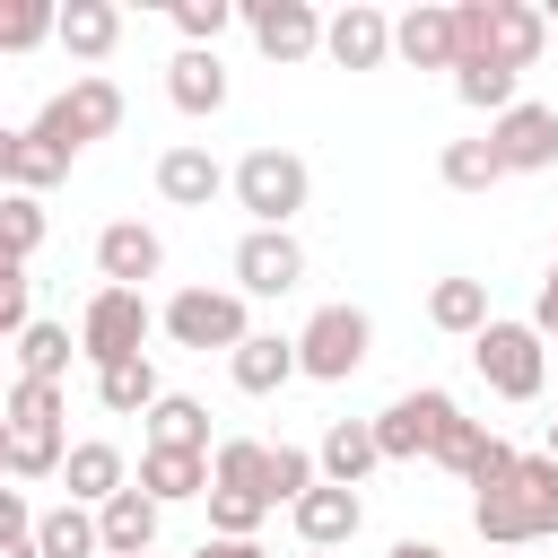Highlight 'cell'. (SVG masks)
<instances>
[{
    "mask_svg": "<svg viewBox=\"0 0 558 558\" xmlns=\"http://www.w3.org/2000/svg\"><path fill=\"white\" fill-rule=\"evenodd\" d=\"M44 201H26V192H0V244L17 253V262H35V244H44Z\"/></svg>",
    "mask_w": 558,
    "mask_h": 558,
    "instance_id": "cell-35",
    "label": "cell"
},
{
    "mask_svg": "<svg viewBox=\"0 0 558 558\" xmlns=\"http://www.w3.org/2000/svg\"><path fill=\"white\" fill-rule=\"evenodd\" d=\"M366 357H375V314H366V305H314V314H305V331H296V375L349 384Z\"/></svg>",
    "mask_w": 558,
    "mask_h": 558,
    "instance_id": "cell-7",
    "label": "cell"
},
{
    "mask_svg": "<svg viewBox=\"0 0 558 558\" xmlns=\"http://www.w3.org/2000/svg\"><path fill=\"white\" fill-rule=\"evenodd\" d=\"M506 480H514V445L488 427V436H480V453L462 462V488H471V497H488V488H506Z\"/></svg>",
    "mask_w": 558,
    "mask_h": 558,
    "instance_id": "cell-38",
    "label": "cell"
},
{
    "mask_svg": "<svg viewBox=\"0 0 558 558\" xmlns=\"http://www.w3.org/2000/svg\"><path fill=\"white\" fill-rule=\"evenodd\" d=\"M384 558H453V549H445V541H418V532H410V541H392Z\"/></svg>",
    "mask_w": 558,
    "mask_h": 558,
    "instance_id": "cell-45",
    "label": "cell"
},
{
    "mask_svg": "<svg viewBox=\"0 0 558 558\" xmlns=\"http://www.w3.org/2000/svg\"><path fill=\"white\" fill-rule=\"evenodd\" d=\"M549 279H558V253H549Z\"/></svg>",
    "mask_w": 558,
    "mask_h": 558,
    "instance_id": "cell-51",
    "label": "cell"
},
{
    "mask_svg": "<svg viewBox=\"0 0 558 558\" xmlns=\"http://www.w3.org/2000/svg\"><path fill=\"white\" fill-rule=\"evenodd\" d=\"M157 331L174 340V349H235L244 331H253V314H244V296L235 288H174L166 296V314H157Z\"/></svg>",
    "mask_w": 558,
    "mask_h": 558,
    "instance_id": "cell-9",
    "label": "cell"
},
{
    "mask_svg": "<svg viewBox=\"0 0 558 558\" xmlns=\"http://www.w3.org/2000/svg\"><path fill=\"white\" fill-rule=\"evenodd\" d=\"M488 157H497V174H541V166H558V105L514 96V105L488 122Z\"/></svg>",
    "mask_w": 558,
    "mask_h": 558,
    "instance_id": "cell-11",
    "label": "cell"
},
{
    "mask_svg": "<svg viewBox=\"0 0 558 558\" xmlns=\"http://www.w3.org/2000/svg\"><path fill=\"white\" fill-rule=\"evenodd\" d=\"M122 131V87L105 78V70H78L61 96H44V113L26 122V140L35 148H52L61 166L78 157V148H96V140H113Z\"/></svg>",
    "mask_w": 558,
    "mask_h": 558,
    "instance_id": "cell-3",
    "label": "cell"
},
{
    "mask_svg": "<svg viewBox=\"0 0 558 558\" xmlns=\"http://www.w3.org/2000/svg\"><path fill=\"white\" fill-rule=\"evenodd\" d=\"M96 270H105V288H148V279L166 270V235L140 227V218H113V227L96 235Z\"/></svg>",
    "mask_w": 558,
    "mask_h": 558,
    "instance_id": "cell-16",
    "label": "cell"
},
{
    "mask_svg": "<svg viewBox=\"0 0 558 558\" xmlns=\"http://www.w3.org/2000/svg\"><path fill=\"white\" fill-rule=\"evenodd\" d=\"M174 26H183V52H218V35L235 26V0H174Z\"/></svg>",
    "mask_w": 558,
    "mask_h": 558,
    "instance_id": "cell-34",
    "label": "cell"
},
{
    "mask_svg": "<svg viewBox=\"0 0 558 558\" xmlns=\"http://www.w3.org/2000/svg\"><path fill=\"white\" fill-rule=\"evenodd\" d=\"M17 532H35V506H26V488L0 480V541H17Z\"/></svg>",
    "mask_w": 558,
    "mask_h": 558,
    "instance_id": "cell-41",
    "label": "cell"
},
{
    "mask_svg": "<svg viewBox=\"0 0 558 558\" xmlns=\"http://www.w3.org/2000/svg\"><path fill=\"white\" fill-rule=\"evenodd\" d=\"M427 323L453 331V340H471V331L488 323V279H436V288H427Z\"/></svg>",
    "mask_w": 558,
    "mask_h": 558,
    "instance_id": "cell-29",
    "label": "cell"
},
{
    "mask_svg": "<svg viewBox=\"0 0 558 558\" xmlns=\"http://www.w3.org/2000/svg\"><path fill=\"white\" fill-rule=\"evenodd\" d=\"M0 558H35V532H17V541H0Z\"/></svg>",
    "mask_w": 558,
    "mask_h": 558,
    "instance_id": "cell-47",
    "label": "cell"
},
{
    "mask_svg": "<svg viewBox=\"0 0 558 558\" xmlns=\"http://www.w3.org/2000/svg\"><path fill=\"white\" fill-rule=\"evenodd\" d=\"M392 61H410V70H453V9H436V0L401 9V17H392Z\"/></svg>",
    "mask_w": 558,
    "mask_h": 558,
    "instance_id": "cell-22",
    "label": "cell"
},
{
    "mask_svg": "<svg viewBox=\"0 0 558 558\" xmlns=\"http://www.w3.org/2000/svg\"><path fill=\"white\" fill-rule=\"evenodd\" d=\"M148 445H166V453H209V401L157 392V401H148Z\"/></svg>",
    "mask_w": 558,
    "mask_h": 558,
    "instance_id": "cell-26",
    "label": "cell"
},
{
    "mask_svg": "<svg viewBox=\"0 0 558 558\" xmlns=\"http://www.w3.org/2000/svg\"><path fill=\"white\" fill-rule=\"evenodd\" d=\"M305 279V244L288 227H244L235 244V296H288Z\"/></svg>",
    "mask_w": 558,
    "mask_h": 558,
    "instance_id": "cell-13",
    "label": "cell"
},
{
    "mask_svg": "<svg viewBox=\"0 0 558 558\" xmlns=\"http://www.w3.org/2000/svg\"><path fill=\"white\" fill-rule=\"evenodd\" d=\"M288 523H296V541H305V549H349V541H357V523H366V497H357V488L314 480V488L288 506Z\"/></svg>",
    "mask_w": 558,
    "mask_h": 558,
    "instance_id": "cell-15",
    "label": "cell"
},
{
    "mask_svg": "<svg viewBox=\"0 0 558 558\" xmlns=\"http://www.w3.org/2000/svg\"><path fill=\"white\" fill-rule=\"evenodd\" d=\"M157 192H166L174 209H209V201L227 192V166H218L201 140H174V148L157 157Z\"/></svg>",
    "mask_w": 558,
    "mask_h": 558,
    "instance_id": "cell-18",
    "label": "cell"
},
{
    "mask_svg": "<svg viewBox=\"0 0 558 558\" xmlns=\"http://www.w3.org/2000/svg\"><path fill=\"white\" fill-rule=\"evenodd\" d=\"M549 462H558V418H549Z\"/></svg>",
    "mask_w": 558,
    "mask_h": 558,
    "instance_id": "cell-49",
    "label": "cell"
},
{
    "mask_svg": "<svg viewBox=\"0 0 558 558\" xmlns=\"http://www.w3.org/2000/svg\"><path fill=\"white\" fill-rule=\"evenodd\" d=\"M480 436H488V427H480V418H462V410H453V418H445V436H436V453H427V462H445V471H462V462H471V453H480Z\"/></svg>",
    "mask_w": 558,
    "mask_h": 558,
    "instance_id": "cell-40",
    "label": "cell"
},
{
    "mask_svg": "<svg viewBox=\"0 0 558 558\" xmlns=\"http://www.w3.org/2000/svg\"><path fill=\"white\" fill-rule=\"evenodd\" d=\"M157 523H166V506L140 497V488H122V497L96 506V549L105 558H157Z\"/></svg>",
    "mask_w": 558,
    "mask_h": 558,
    "instance_id": "cell-17",
    "label": "cell"
},
{
    "mask_svg": "<svg viewBox=\"0 0 558 558\" xmlns=\"http://www.w3.org/2000/svg\"><path fill=\"white\" fill-rule=\"evenodd\" d=\"M52 44H61L70 61H105V52L122 44V9H113V0H61V9H52Z\"/></svg>",
    "mask_w": 558,
    "mask_h": 558,
    "instance_id": "cell-21",
    "label": "cell"
},
{
    "mask_svg": "<svg viewBox=\"0 0 558 558\" xmlns=\"http://www.w3.org/2000/svg\"><path fill=\"white\" fill-rule=\"evenodd\" d=\"M140 497L157 506H183V497H209V453H166V445H140Z\"/></svg>",
    "mask_w": 558,
    "mask_h": 558,
    "instance_id": "cell-25",
    "label": "cell"
},
{
    "mask_svg": "<svg viewBox=\"0 0 558 558\" xmlns=\"http://www.w3.org/2000/svg\"><path fill=\"white\" fill-rule=\"evenodd\" d=\"M305 488H314V453H305V445H270V488H262V497H270V506H296Z\"/></svg>",
    "mask_w": 558,
    "mask_h": 558,
    "instance_id": "cell-39",
    "label": "cell"
},
{
    "mask_svg": "<svg viewBox=\"0 0 558 558\" xmlns=\"http://www.w3.org/2000/svg\"><path fill=\"white\" fill-rule=\"evenodd\" d=\"M296 558H331V549H296Z\"/></svg>",
    "mask_w": 558,
    "mask_h": 558,
    "instance_id": "cell-50",
    "label": "cell"
},
{
    "mask_svg": "<svg viewBox=\"0 0 558 558\" xmlns=\"http://www.w3.org/2000/svg\"><path fill=\"white\" fill-rule=\"evenodd\" d=\"M375 462H384V453H375V427H366V418H331L323 445H314V480H331V488H357Z\"/></svg>",
    "mask_w": 558,
    "mask_h": 558,
    "instance_id": "cell-24",
    "label": "cell"
},
{
    "mask_svg": "<svg viewBox=\"0 0 558 558\" xmlns=\"http://www.w3.org/2000/svg\"><path fill=\"white\" fill-rule=\"evenodd\" d=\"M148 331H157V314H148L140 288H96V296L78 305V357H87V366L148 357Z\"/></svg>",
    "mask_w": 558,
    "mask_h": 558,
    "instance_id": "cell-8",
    "label": "cell"
},
{
    "mask_svg": "<svg viewBox=\"0 0 558 558\" xmlns=\"http://www.w3.org/2000/svg\"><path fill=\"white\" fill-rule=\"evenodd\" d=\"M323 52H331L340 70H384V61H392V17H384L375 0H349V9L323 17Z\"/></svg>",
    "mask_w": 558,
    "mask_h": 558,
    "instance_id": "cell-14",
    "label": "cell"
},
{
    "mask_svg": "<svg viewBox=\"0 0 558 558\" xmlns=\"http://www.w3.org/2000/svg\"><path fill=\"white\" fill-rule=\"evenodd\" d=\"M227 192H235V209L253 227H296V209L314 201V174H305L296 148H244L227 166Z\"/></svg>",
    "mask_w": 558,
    "mask_h": 558,
    "instance_id": "cell-5",
    "label": "cell"
},
{
    "mask_svg": "<svg viewBox=\"0 0 558 558\" xmlns=\"http://www.w3.org/2000/svg\"><path fill=\"white\" fill-rule=\"evenodd\" d=\"M166 96H174V113H192V122L227 113V61H218V52H174V61H166Z\"/></svg>",
    "mask_w": 558,
    "mask_h": 558,
    "instance_id": "cell-23",
    "label": "cell"
},
{
    "mask_svg": "<svg viewBox=\"0 0 558 558\" xmlns=\"http://www.w3.org/2000/svg\"><path fill=\"white\" fill-rule=\"evenodd\" d=\"M166 384H157V366L148 357H122V366H96V401L113 410V418H148V401H157Z\"/></svg>",
    "mask_w": 558,
    "mask_h": 558,
    "instance_id": "cell-31",
    "label": "cell"
},
{
    "mask_svg": "<svg viewBox=\"0 0 558 558\" xmlns=\"http://www.w3.org/2000/svg\"><path fill=\"white\" fill-rule=\"evenodd\" d=\"M453 96H462V105H480V113L497 122V113L523 96V78H514V70H497V61H453Z\"/></svg>",
    "mask_w": 558,
    "mask_h": 558,
    "instance_id": "cell-32",
    "label": "cell"
},
{
    "mask_svg": "<svg viewBox=\"0 0 558 558\" xmlns=\"http://www.w3.org/2000/svg\"><path fill=\"white\" fill-rule=\"evenodd\" d=\"M235 17H244V35H253V52L279 61V70L323 52V17H314V0H244Z\"/></svg>",
    "mask_w": 558,
    "mask_h": 558,
    "instance_id": "cell-12",
    "label": "cell"
},
{
    "mask_svg": "<svg viewBox=\"0 0 558 558\" xmlns=\"http://www.w3.org/2000/svg\"><path fill=\"white\" fill-rule=\"evenodd\" d=\"M35 558H105V549H96V514L70 506V497L44 506V514H35Z\"/></svg>",
    "mask_w": 558,
    "mask_h": 558,
    "instance_id": "cell-28",
    "label": "cell"
},
{
    "mask_svg": "<svg viewBox=\"0 0 558 558\" xmlns=\"http://www.w3.org/2000/svg\"><path fill=\"white\" fill-rule=\"evenodd\" d=\"M532 331L558 340V279H541V296H532Z\"/></svg>",
    "mask_w": 558,
    "mask_h": 558,
    "instance_id": "cell-43",
    "label": "cell"
},
{
    "mask_svg": "<svg viewBox=\"0 0 558 558\" xmlns=\"http://www.w3.org/2000/svg\"><path fill=\"white\" fill-rule=\"evenodd\" d=\"M61 480H70V506H105V497H122L131 488V462H122V445H105V436H87V445H70L61 453Z\"/></svg>",
    "mask_w": 558,
    "mask_h": 558,
    "instance_id": "cell-20",
    "label": "cell"
},
{
    "mask_svg": "<svg viewBox=\"0 0 558 558\" xmlns=\"http://www.w3.org/2000/svg\"><path fill=\"white\" fill-rule=\"evenodd\" d=\"M0 480H9V418H0Z\"/></svg>",
    "mask_w": 558,
    "mask_h": 558,
    "instance_id": "cell-48",
    "label": "cell"
},
{
    "mask_svg": "<svg viewBox=\"0 0 558 558\" xmlns=\"http://www.w3.org/2000/svg\"><path fill=\"white\" fill-rule=\"evenodd\" d=\"M262 497H235V488H209V541H253L262 532Z\"/></svg>",
    "mask_w": 558,
    "mask_h": 558,
    "instance_id": "cell-37",
    "label": "cell"
},
{
    "mask_svg": "<svg viewBox=\"0 0 558 558\" xmlns=\"http://www.w3.org/2000/svg\"><path fill=\"white\" fill-rule=\"evenodd\" d=\"M52 44V0H0V52Z\"/></svg>",
    "mask_w": 558,
    "mask_h": 558,
    "instance_id": "cell-36",
    "label": "cell"
},
{
    "mask_svg": "<svg viewBox=\"0 0 558 558\" xmlns=\"http://www.w3.org/2000/svg\"><path fill=\"white\" fill-rule=\"evenodd\" d=\"M9 174H17V131L0 122V192H9Z\"/></svg>",
    "mask_w": 558,
    "mask_h": 558,
    "instance_id": "cell-46",
    "label": "cell"
},
{
    "mask_svg": "<svg viewBox=\"0 0 558 558\" xmlns=\"http://www.w3.org/2000/svg\"><path fill=\"white\" fill-rule=\"evenodd\" d=\"M462 401L445 392V384H410V392H392L366 427H375V453L384 462H418V453H436V436H445V418H453Z\"/></svg>",
    "mask_w": 558,
    "mask_h": 558,
    "instance_id": "cell-10",
    "label": "cell"
},
{
    "mask_svg": "<svg viewBox=\"0 0 558 558\" xmlns=\"http://www.w3.org/2000/svg\"><path fill=\"white\" fill-rule=\"evenodd\" d=\"M471 532L488 549H532L558 532V462L549 453H514V480L471 497Z\"/></svg>",
    "mask_w": 558,
    "mask_h": 558,
    "instance_id": "cell-1",
    "label": "cell"
},
{
    "mask_svg": "<svg viewBox=\"0 0 558 558\" xmlns=\"http://www.w3.org/2000/svg\"><path fill=\"white\" fill-rule=\"evenodd\" d=\"M436 174H445V192H488V183H506L497 157H488V140H445Z\"/></svg>",
    "mask_w": 558,
    "mask_h": 558,
    "instance_id": "cell-33",
    "label": "cell"
},
{
    "mask_svg": "<svg viewBox=\"0 0 558 558\" xmlns=\"http://www.w3.org/2000/svg\"><path fill=\"white\" fill-rule=\"evenodd\" d=\"M0 418H9V480H61V418H70V401H61V384H9V401H0Z\"/></svg>",
    "mask_w": 558,
    "mask_h": 558,
    "instance_id": "cell-4",
    "label": "cell"
},
{
    "mask_svg": "<svg viewBox=\"0 0 558 558\" xmlns=\"http://www.w3.org/2000/svg\"><path fill=\"white\" fill-rule=\"evenodd\" d=\"M209 488L262 497V488H270V445H262V436H218V445H209ZM262 506H270V497H262Z\"/></svg>",
    "mask_w": 558,
    "mask_h": 558,
    "instance_id": "cell-27",
    "label": "cell"
},
{
    "mask_svg": "<svg viewBox=\"0 0 558 558\" xmlns=\"http://www.w3.org/2000/svg\"><path fill=\"white\" fill-rule=\"evenodd\" d=\"M192 558H270V549H262V541H201Z\"/></svg>",
    "mask_w": 558,
    "mask_h": 558,
    "instance_id": "cell-44",
    "label": "cell"
},
{
    "mask_svg": "<svg viewBox=\"0 0 558 558\" xmlns=\"http://www.w3.org/2000/svg\"><path fill=\"white\" fill-rule=\"evenodd\" d=\"M471 366H480V384H488L497 401H541V384H549V340H541L532 323L488 314V323L471 331Z\"/></svg>",
    "mask_w": 558,
    "mask_h": 558,
    "instance_id": "cell-6",
    "label": "cell"
},
{
    "mask_svg": "<svg viewBox=\"0 0 558 558\" xmlns=\"http://www.w3.org/2000/svg\"><path fill=\"white\" fill-rule=\"evenodd\" d=\"M549 44L532 0H453V61H497V70H532Z\"/></svg>",
    "mask_w": 558,
    "mask_h": 558,
    "instance_id": "cell-2",
    "label": "cell"
},
{
    "mask_svg": "<svg viewBox=\"0 0 558 558\" xmlns=\"http://www.w3.org/2000/svg\"><path fill=\"white\" fill-rule=\"evenodd\" d=\"M70 357H78L70 323H26V331H17V375H26V384H61Z\"/></svg>",
    "mask_w": 558,
    "mask_h": 558,
    "instance_id": "cell-30",
    "label": "cell"
},
{
    "mask_svg": "<svg viewBox=\"0 0 558 558\" xmlns=\"http://www.w3.org/2000/svg\"><path fill=\"white\" fill-rule=\"evenodd\" d=\"M35 314H26V279H0V340H17Z\"/></svg>",
    "mask_w": 558,
    "mask_h": 558,
    "instance_id": "cell-42",
    "label": "cell"
},
{
    "mask_svg": "<svg viewBox=\"0 0 558 558\" xmlns=\"http://www.w3.org/2000/svg\"><path fill=\"white\" fill-rule=\"evenodd\" d=\"M227 375H235V392H279V384H296V340L288 331H244L235 349H227Z\"/></svg>",
    "mask_w": 558,
    "mask_h": 558,
    "instance_id": "cell-19",
    "label": "cell"
}]
</instances>
